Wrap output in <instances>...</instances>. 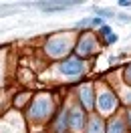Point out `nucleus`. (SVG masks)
Wrapping results in <instances>:
<instances>
[{
    "label": "nucleus",
    "mask_w": 131,
    "mask_h": 133,
    "mask_svg": "<svg viewBox=\"0 0 131 133\" xmlns=\"http://www.w3.org/2000/svg\"><path fill=\"white\" fill-rule=\"evenodd\" d=\"M127 101H129V103H131V93H127Z\"/></svg>",
    "instance_id": "obj_15"
},
{
    "label": "nucleus",
    "mask_w": 131,
    "mask_h": 133,
    "mask_svg": "<svg viewBox=\"0 0 131 133\" xmlns=\"http://www.w3.org/2000/svg\"><path fill=\"white\" fill-rule=\"evenodd\" d=\"M73 4H77V2H41L38 6L42 10H67V8H71Z\"/></svg>",
    "instance_id": "obj_8"
},
{
    "label": "nucleus",
    "mask_w": 131,
    "mask_h": 133,
    "mask_svg": "<svg viewBox=\"0 0 131 133\" xmlns=\"http://www.w3.org/2000/svg\"><path fill=\"white\" fill-rule=\"evenodd\" d=\"M49 115H50V99L49 97H36L32 109H30V117L41 121V119H44Z\"/></svg>",
    "instance_id": "obj_1"
},
{
    "label": "nucleus",
    "mask_w": 131,
    "mask_h": 133,
    "mask_svg": "<svg viewBox=\"0 0 131 133\" xmlns=\"http://www.w3.org/2000/svg\"><path fill=\"white\" fill-rule=\"evenodd\" d=\"M83 69H85V66H83V61H79V58H67V61H63V63L58 65V71L67 77L81 75Z\"/></svg>",
    "instance_id": "obj_3"
},
{
    "label": "nucleus",
    "mask_w": 131,
    "mask_h": 133,
    "mask_svg": "<svg viewBox=\"0 0 131 133\" xmlns=\"http://www.w3.org/2000/svg\"><path fill=\"white\" fill-rule=\"evenodd\" d=\"M69 50V41H67V36H57V38H53L49 41L47 44V52H49L50 57H61L63 52Z\"/></svg>",
    "instance_id": "obj_4"
},
{
    "label": "nucleus",
    "mask_w": 131,
    "mask_h": 133,
    "mask_svg": "<svg viewBox=\"0 0 131 133\" xmlns=\"http://www.w3.org/2000/svg\"><path fill=\"white\" fill-rule=\"evenodd\" d=\"M127 115H129V123H131V109H129V113H127Z\"/></svg>",
    "instance_id": "obj_16"
},
{
    "label": "nucleus",
    "mask_w": 131,
    "mask_h": 133,
    "mask_svg": "<svg viewBox=\"0 0 131 133\" xmlns=\"http://www.w3.org/2000/svg\"><path fill=\"white\" fill-rule=\"evenodd\" d=\"M79 97H81L83 105H85V109H93V89H91L89 85L81 87V93H79Z\"/></svg>",
    "instance_id": "obj_7"
},
{
    "label": "nucleus",
    "mask_w": 131,
    "mask_h": 133,
    "mask_svg": "<svg viewBox=\"0 0 131 133\" xmlns=\"http://www.w3.org/2000/svg\"><path fill=\"white\" fill-rule=\"evenodd\" d=\"M69 125L73 127V131H83V125H85V113H83V109L73 107L69 111Z\"/></svg>",
    "instance_id": "obj_5"
},
{
    "label": "nucleus",
    "mask_w": 131,
    "mask_h": 133,
    "mask_svg": "<svg viewBox=\"0 0 131 133\" xmlns=\"http://www.w3.org/2000/svg\"><path fill=\"white\" fill-rule=\"evenodd\" d=\"M97 107H99L101 113H111V111L117 107V97H115L111 91L103 89V91L99 93V97H97Z\"/></svg>",
    "instance_id": "obj_2"
},
{
    "label": "nucleus",
    "mask_w": 131,
    "mask_h": 133,
    "mask_svg": "<svg viewBox=\"0 0 131 133\" xmlns=\"http://www.w3.org/2000/svg\"><path fill=\"white\" fill-rule=\"evenodd\" d=\"M109 133H125L123 131V123L119 119H113V121L109 123Z\"/></svg>",
    "instance_id": "obj_10"
},
{
    "label": "nucleus",
    "mask_w": 131,
    "mask_h": 133,
    "mask_svg": "<svg viewBox=\"0 0 131 133\" xmlns=\"http://www.w3.org/2000/svg\"><path fill=\"white\" fill-rule=\"evenodd\" d=\"M99 30H101V34H107V36H111V34H113V32H111V26H101V28H99Z\"/></svg>",
    "instance_id": "obj_11"
},
{
    "label": "nucleus",
    "mask_w": 131,
    "mask_h": 133,
    "mask_svg": "<svg viewBox=\"0 0 131 133\" xmlns=\"http://www.w3.org/2000/svg\"><path fill=\"white\" fill-rule=\"evenodd\" d=\"M125 81H127V83H131V65L125 69Z\"/></svg>",
    "instance_id": "obj_12"
},
{
    "label": "nucleus",
    "mask_w": 131,
    "mask_h": 133,
    "mask_svg": "<svg viewBox=\"0 0 131 133\" xmlns=\"http://www.w3.org/2000/svg\"><path fill=\"white\" fill-rule=\"evenodd\" d=\"M95 44H97V42L93 38V34L87 32L81 41H79V44H77V52H79V55H91V52L95 50Z\"/></svg>",
    "instance_id": "obj_6"
},
{
    "label": "nucleus",
    "mask_w": 131,
    "mask_h": 133,
    "mask_svg": "<svg viewBox=\"0 0 131 133\" xmlns=\"http://www.w3.org/2000/svg\"><path fill=\"white\" fill-rule=\"evenodd\" d=\"M87 133H103V123H101V119L99 117H93L89 121V129Z\"/></svg>",
    "instance_id": "obj_9"
},
{
    "label": "nucleus",
    "mask_w": 131,
    "mask_h": 133,
    "mask_svg": "<svg viewBox=\"0 0 131 133\" xmlns=\"http://www.w3.org/2000/svg\"><path fill=\"white\" fill-rule=\"evenodd\" d=\"M117 41V34H111V36H107V42H115Z\"/></svg>",
    "instance_id": "obj_14"
},
{
    "label": "nucleus",
    "mask_w": 131,
    "mask_h": 133,
    "mask_svg": "<svg viewBox=\"0 0 131 133\" xmlns=\"http://www.w3.org/2000/svg\"><path fill=\"white\" fill-rule=\"evenodd\" d=\"M97 14H99V16H113L109 10H97Z\"/></svg>",
    "instance_id": "obj_13"
}]
</instances>
